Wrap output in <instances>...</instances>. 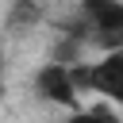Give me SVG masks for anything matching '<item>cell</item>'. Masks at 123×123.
<instances>
[{
	"instance_id": "6da1fadb",
	"label": "cell",
	"mask_w": 123,
	"mask_h": 123,
	"mask_svg": "<svg viewBox=\"0 0 123 123\" xmlns=\"http://www.w3.org/2000/svg\"><path fill=\"white\" fill-rule=\"evenodd\" d=\"M77 23L96 50H123V0H77Z\"/></svg>"
},
{
	"instance_id": "7a4b0ae2",
	"label": "cell",
	"mask_w": 123,
	"mask_h": 123,
	"mask_svg": "<svg viewBox=\"0 0 123 123\" xmlns=\"http://www.w3.org/2000/svg\"><path fill=\"white\" fill-rule=\"evenodd\" d=\"M73 69V85L77 92H96L104 96L111 108L123 111V50H108L96 62H77Z\"/></svg>"
},
{
	"instance_id": "3957f363",
	"label": "cell",
	"mask_w": 123,
	"mask_h": 123,
	"mask_svg": "<svg viewBox=\"0 0 123 123\" xmlns=\"http://www.w3.org/2000/svg\"><path fill=\"white\" fill-rule=\"evenodd\" d=\"M35 96L42 100V104H54V108H77V85H73V69L69 65H62V62H46V65H38V73H35Z\"/></svg>"
},
{
	"instance_id": "277c9868",
	"label": "cell",
	"mask_w": 123,
	"mask_h": 123,
	"mask_svg": "<svg viewBox=\"0 0 123 123\" xmlns=\"http://www.w3.org/2000/svg\"><path fill=\"white\" fill-rule=\"evenodd\" d=\"M65 123H123V111L111 108L108 100L104 104H88V108H73Z\"/></svg>"
},
{
	"instance_id": "5b68a950",
	"label": "cell",
	"mask_w": 123,
	"mask_h": 123,
	"mask_svg": "<svg viewBox=\"0 0 123 123\" xmlns=\"http://www.w3.org/2000/svg\"><path fill=\"white\" fill-rule=\"evenodd\" d=\"M35 19H38V4H35V0H15V12H12V19H8V27L19 31V27L35 23Z\"/></svg>"
},
{
	"instance_id": "8992f818",
	"label": "cell",
	"mask_w": 123,
	"mask_h": 123,
	"mask_svg": "<svg viewBox=\"0 0 123 123\" xmlns=\"http://www.w3.org/2000/svg\"><path fill=\"white\" fill-rule=\"evenodd\" d=\"M4 92H8V77H4V50H0V100H4Z\"/></svg>"
}]
</instances>
